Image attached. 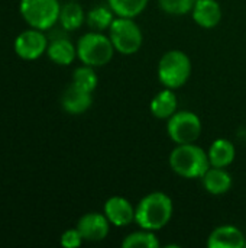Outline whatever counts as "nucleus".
<instances>
[{"instance_id":"nucleus-1","label":"nucleus","mask_w":246,"mask_h":248,"mask_svg":"<svg viewBox=\"0 0 246 248\" xmlns=\"http://www.w3.org/2000/svg\"><path fill=\"white\" fill-rule=\"evenodd\" d=\"M174 203L164 192H151L145 195L135 206V222L139 228L159 231L168 225L173 218Z\"/></svg>"},{"instance_id":"nucleus-2","label":"nucleus","mask_w":246,"mask_h":248,"mask_svg":"<svg viewBox=\"0 0 246 248\" xmlns=\"http://www.w3.org/2000/svg\"><path fill=\"white\" fill-rule=\"evenodd\" d=\"M168 163L171 170L184 179H202L210 167L207 151L194 142L175 145L170 153Z\"/></svg>"},{"instance_id":"nucleus-3","label":"nucleus","mask_w":246,"mask_h":248,"mask_svg":"<svg viewBox=\"0 0 246 248\" xmlns=\"http://www.w3.org/2000/svg\"><path fill=\"white\" fill-rule=\"evenodd\" d=\"M116 49L112 39L104 32L90 31L84 33L77 42V58L94 68L109 64L115 55Z\"/></svg>"},{"instance_id":"nucleus-4","label":"nucleus","mask_w":246,"mask_h":248,"mask_svg":"<svg viewBox=\"0 0 246 248\" xmlns=\"http://www.w3.org/2000/svg\"><path fill=\"white\" fill-rule=\"evenodd\" d=\"M191 60L181 49L167 51L158 62V80L164 87L177 90L183 87L191 76Z\"/></svg>"},{"instance_id":"nucleus-5","label":"nucleus","mask_w":246,"mask_h":248,"mask_svg":"<svg viewBox=\"0 0 246 248\" xmlns=\"http://www.w3.org/2000/svg\"><path fill=\"white\" fill-rule=\"evenodd\" d=\"M61 4L58 0H19V13L35 29L49 31L58 23Z\"/></svg>"},{"instance_id":"nucleus-6","label":"nucleus","mask_w":246,"mask_h":248,"mask_svg":"<svg viewBox=\"0 0 246 248\" xmlns=\"http://www.w3.org/2000/svg\"><path fill=\"white\" fill-rule=\"evenodd\" d=\"M107 32L116 52L122 55L136 54L144 44V33L133 17L116 16Z\"/></svg>"},{"instance_id":"nucleus-7","label":"nucleus","mask_w":246,"mask_h":248,"mask_svg":"<svg viewBox=\"0 0 246 248\" xmlns=\"http://www.w3.org/2000/svg\"><path fill=\"white\" fill-rule=\"evenodd\" d=\"M202 129L199 115L191 110H177L167 119V134L175 145L196 142L202 135Z\"/></svg>"},{"instance_id":"nucleus-8","label":"nucleus","mask_w":246,"mask_h":248,"mask_svg":"<svg viewBox=\"0 0 246 248\" xmlns=\"http://www.w3.org/2000/svg\"><path fill=\"white\" fill-rule=\"evenodd\" d=\"M48 38L41 29H26L20 32L13 42L14 54L25 60V61H35L41 58L43 54H46L48 48Z\"/></svg>"},{"instance_id":"nucleus-9","label":"nucleus","mask_w":246,"mask_h":248,"mask_svg":"<svg viewBox=\"0 0 246 248\" xmlns=\"http://www.w3.org/2000/svg\"><path fill=\"white\" fill-rule=\"evenodd\" d=\"M110 227L112 224L106 215L100 212L84 214L77 222V230L80 231L83 240L88 243H99L106 240L110 232Z\"/></svg>"},{"instance_id":"nucleus-10","label":"nucleus","mask_w":246,"mask_h":248,"mask_svg":"<svg viewBox=\"0 0 246 248\" xmlns=\"http://www.w3.org/2000/svg\"><path fill=\"white\" fill-rule=\"evenodd\" d=\"M103 214L113 227L123 228L135 222V208L123 196H112L104 202Z\"/></svg>"},{"instance_id":"nucleus-11","label":"nucleus","mask_w":246,"mask_h":248,"mask_svg":"<svg viewBox=\"0 0 246 248\" xmlns=\"http://www.w3.org/2000/svg\"><path fill=\"white\" fill-rule=\"evenodd\" d=\"M93 105V93L75 86L74 83L68 84V87L61 94V106L64 112L70 115H83Z\"/></svg>"},{"instance_id":"nucleus-12","label":"nucleus","mask_w":246,"mask_h":248,"mask_svg":"<svg viewBox=\"0 0 246 248\" xmlns=\"http://www.w3.org/2000/svg\"><path fill=\"white\" fill-rule=\"evenodd\" d=\"M191 16L200 28L213 29L222 22L223 12L217 0H196Z\"/></svg>"},{"instance_id":"nucleus-13","label":"nucleus","mask_w":246,"mask_h":248,"mask_svg":"<svg viewBox=\"0 0 246 248\" xmlns=\"http://www.w3.org/2000/svg\"><path fill=\"white\" fill-rule=\"evenodd\" d=\"M245 234L235 225H220L207 237L209 248H245Z\"/></svg>"},{"instance_id":"nucleus-14","label":"nucleus","mask_w":246,"mask_h":248,"mask_svg":"<svg viewBox=\"0 0 246 248\" xmlns=\"http://www.w3.org/2000/svg\"><path fill=\"white\" fill-rule=\"evenodd\" d=\"M200 180H202L204 190L210 195H215V196H220V195L228 193L233 185V179L226 169L212 167V166L202 176Z\"/></svg>"},{"instance_id":"nucleus-15","label":"nucleus","mask_w":246,"mask_h":248,"mask_svg":"<svg viewBox=\"0 0 246 248\" xmlns=\"http://www.w3.org/2000/svg\"><path fill=\"white\" fill-rule=\"evenodd\" d=\"M149 110L152 116L161 121L170 119L177 110H178V99L175 94V90L164 87L159 90L149 103Z\"/></svg>"},{"instance_id":"nucleus-16","label":"nucleus","mask_w":246,"mask_h":248,"mask_svg":"<svg viewBox=\"0 0 246 248\" xmlns=\"http://www.w3.org/2000/svg\"><path fill=\"white\" fill-rule=\"evenodd\" d=\"M46 55L54 64L67 67L77 58V45H74L68 38H57L48 44Z\"/></svg>"},{"instance_id":"nucleus-17","label":"nucleus","mask_w":246,"mask_h":248,"mask_svg":"<svg viewBox=\"0 0 246 248\" xmlns=\"http://www.w3.org/2000/svg\"><path fill=\"white\" fill-rule=\"evenodd\" d=\"M207 155H209V161H210L212 167L226 169V167H229L235 161L236 148H235V145L229 140L217 138L209 147Z\"/></svg>"},{"instance_id":"nucleus-18","label":"nucleus","mask_w":246,"mask_h":248,"mask_svg":"<svg viewBox=\"0 0 246 248\" xmlns=\"http://www.w3.org/2000/svg\"><path fill=\"white\" fill-rule=\"evenodd\" d=\"M86 12L80 3L75 0H70L68 3L61 6L58 23L64 31H77L86 23Z\"/></svg>"},{"instance_id":"nucleus-19","label":"nucleus","mask_w":246,"mask_h":248,"mask_svg":"<svg viewBox=\"0 0 246 248\" xmlns=\"http://www.w3.org/2000/svg\"><path fill=\"white\" fill-rule=\"evenodd\" d=\"M116 15L110 9V6H96L90 9L86 15V23L91 31L97 32H106L112 26Z\"/></svg>"},{"instance_id":"nucleus-20","label":"nucleus","mask_w":246,"mask_h":248,"mask_svg":"<svg viewBox=\"0 0 246 248\" xmlns=\"http://www.w3.org/2000/svg\"><path fill=\"white\" fill-rule=\"evenodd\" d=\"M159 246L161 244L155 232L144 228L128 234L122 241L123 248H158Z\"/></svg>"},{"instance_id":"nucleus-21","label":"nucleus","mask_w":246,"mask_h":248,"mask_svg":"<svg viewBox=\"0 0 246 248\" xmlns=\"http://www.w3.org/2000/svg\"><path fill=\"white\" fill-rule=\"evenodd\" d=\"M149 0H107V4L116 16L133 19L146 9Z\"/></svg>"},{"instance_id":"nucleus-22","label":"nucleus","mask_w":246,"mask_h":248,"mask_svg":"<svg viewBox=\"0 0 246 248\" xmlns=\"http://www.w3.org/2000/svg\"><path fill=\"white\" fill-rule=\"evenodd\" d=\"M71 83H74L75 86L93 93L96 90L97 84H99V77L96 74L94 67L83 64V65H80V67H77L74 70Z\"/></svg>"},{"instance_id":"nucleus-23","label":"nucleus","mask_w":246,"mask_h":248,"mask_svg":"<svg viewBox=\"0 0 246 248\" xmlns=\"http://www.w3.org/2000/svg\"><path fill=\"white\" fill-rule=\"evenodd\" d=\"M196 0H158V6L162 12L173 16H183L193 10Z\"/></svg>"},{"instance_id":"nucleus-24","label":"nucleus","mask_w":246,"mask_h":248,"mask_svg":"<svg viewBox=\"0 0 246 248\" xmlns=\"http://www.w3.org/2000/svg\"><path fill=\"white\" fill-rule=\"evenodd\" d=\"M83 243H84V240H83L80 231L77 230V227L64 231L59 238V244L64 248H78Z\"/></svg>"},{"instance_id":"nucleus-25","label":"nucleus","mask_w":246,"mask_h":248,"mask_svg":"<svg viewBox=\"0 0 246 248\" xmlns=\"http://www.w3.org/2000/svg\"><path fill=\"white\" fill-rule=\"evenodd\" d=\"M245 248H246V243H245Z\"/></svg>"}]
</instances>
